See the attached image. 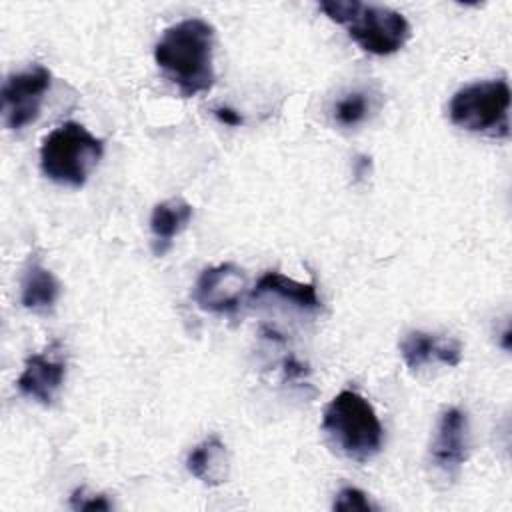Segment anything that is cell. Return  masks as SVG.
Instances as JSON below:
<instances>
[{"mask_svg":"<svg viewBox=\"0 0 512 512\" xmlns=\"http://www.w3.org/2000/svg\"><path fill=\"white\" fill-rule=\"evenodd\" d=\"M370 168H372L370 156H366V154L356 156V160H354V164H352V172H354L356 180H364V178L370 174Z\"/></svg>","mask_w":512,"mask_h":512,"instance_id":"cell-20","label":"cell"},{"mask_svg":"<svg viewBox=\"0 0 512 512\" xmlns=\"http://www.w3.org/2000/svg\"><path fill=\"white\" fill-rule=\"evenodd\" d=\"M66 378V362L54 352V346L46 352L30 354L24 360V368L16 380V388L22 396L38 402L52 404Z\"/></svg>","mask_w":512,"mask_h":512,"instance_id":"cell-9","label":"cell"},{"mask_svg":"<svg viewBox=\"0 0 512 512\" xmlns=\"http://www.w3.org/2000/svg\"><path fill=\"white\" fill-rule=\"evenodd\" d=\"M334 510L338 512H372L378 510V506L368 498L366 492H362L356 486H344L338 490L334 504Z\"/></svg>","mask_w":512,"mask_h":512,"instance_id":"cell-16","label":"cell"},{"mask_svg":"<svg viewBox=\"0 0 512 512\" xmlns=\"http://www.w3.org/2000/svg\"><path fill=\"white\" fill-rule=\"evenodd\" d=\"M50 84L52 72L42 64L8 74L0 90L4 126L8 130H22L32 124L40 116Z\"/></svg>","mask_w":512,"mask_h":512,"instance_id":"cell-6","label":"cell"},{"mask_svg":"<svg viewBox=\"0 0 512 512\" xmlns=\"http://www.w3.org/2000/svg\"><path fill=\"white\" fill-rule=\"evenodd\" d=\"M70 508H74V510H110L112 502L104 494H88L86 488H76L70 496Z\"/></svg>","mask_w":512,"mask_h":512,"instance_id":"cell-17","label":"cell"},{"mask_svg":"<svg viewBox=\"0 0 512 512\" xmlns=\"http://www.w3.org/2000/svg\"><path fill=\"white\" fill-rule=\"evenodd\" d=\"M212 112H214V116H216L222 124H226V126H240V124L244 122L242 116H240V112H236V110H232V108H228V106H218V108H214Z\"/></svg>","mask_w":512,"mask_h":512,"instance_id":"cell-19","label":"cell"},{"mask_svg":"<svg viewBox=\"0 0 512 512\" xmlns=\"http://www.w3.org/2000/svg\"><path fill=\"white\" fill-rule=\"evenodd\" d=\"M104 154V140L80 122L68 120L48 132L40 144V170L60 186L80 188L96 170Z\"/></svg>","mask_w":512,"mask_h":512,"instance_id":"cell-4","label":"cell"},{"mask_svg":"<svg viewBox=\"0 0 512 512\" xmlns=\"http://www.w3.org/2000/svg\"><path fill=\"white\" fill-rule=\"evenodd\" d=\"M186 470L206 486H218L228 480L230 458L226 444L216 436L204 438L186 456Z\"/></svg>","mask_w":512,"mask_h":512,"instance_id":"cell-12","label":"cell"},{"mask_svg":"<svg viewBox=\"0 0 512 512\" xmlns=\"http://www.w3.org/2000/svg\"><path fill=\"white\" fill-rule=\"evenodd\" d=\"M264 296H276L278 300H284L302 312H318L322 308V300L318 298L314 282H298L280 274L278 270L264 272L250 292L252 300Z\"/></svg>","mask_w":512,"mask_h":512,"instance_id":"cell-11","label":"cell"},{"mask_svg":"<svg viewBox=\"0 0 512 512\" xmlns=\"http://www.w3.org/2000/svg\"><path fill=\"white\" fill-rule=\"evenodd\" d=\"M214 26L186 18L168 26L154 46L156 66L184 98L208 92L214 84Z\"/></svg>","mask_w":512,"mask_h":512,"instance_id":"cell-1","label":"cell"},{"mask_svg":"<svg viewBox=\"0 0 512 512\" xmlns=\"http://www.w3.org/2000/svg\"><path fill=\"white\" fill-rule=\"evenodd\" d=\"M322 432L338 454L360 464L372 460L384 442L374 406L356 390H342L324 406Z\"/></svg>","mask_w":512,"mask_h":512,"instance_id":"cell-2","label":"cell"},{"mask_svg":"<svg viewBox=\"0 0 512 512\" xmlns=\"http://www.w3.org/2000/svg\"><path fill=\"white\" fill-rule=\"evenodd\" d=\"M246 290V274L232 262L208 266L194 284V302L212 314H234Z\"/></svg>","mask_w":512,"mask_h":512,"instance_id":"cell-8","label":"cell"},{"mask_svg":"<svg viewBox=\"0 0 512 512\" xmlns=\"http://www.w3.org/2000/svg\"><path fill=\"white\" fill-rule=\"evenodd\" d=\"M308 376V366L300 362L294 354H288L282 360V380L284 382H302Z\"/></svg>","mask_w":512,"mask_h":512,"instance_id":"cell-18","label":"cell"},{"mask_svg":"<svg viewBox=\"0 0 512 512\" xmlns=\"http://www.w3.org/2000/svg\"><path fill=\"white\" fill-rule=\"evenodd\" d=\"M60 296V282L38 260H30L20 278V302L26 310L46 314L54 308Z\"/></svg>","mask_w":512,"mask_h":512,"instance_id":"cell-13","label":"cell"},{"mask_svg":"<svg viewBox=\"0 0 512 512\" xmlns=\"http://www.w3.org/2000/svg\"><path fill=\"white\" fill-rule=\"evenodd\" d=\"M192 206L182 198H170L158 202L150 214V232L154 254L162 256L172 246V240L188 226L192 220Z\"/></svg>","mask_w":512,"mask_h":512,"instance_id":"cell-14","label":"cell"},{"mask_svg":"<svg viewBox=\"0 0 512 512\" xmlns=\"http://www.w3.org/2000/svg\"><path fill=\"white\" fill-rule=\"evenodd\" d=\"M450 122L488 138L510 136V86L504 78L478 80L454 92L448 104Z\"/></svg>","mask_w":512,"mask_h":512,"instance_id":"cell-5","label":"cell"},{"mask_svg":"<svg viewBox=\"0 0 512 512\" xmlns=\"http://www.w3.org/2000/svg\"><path fill=\"white\" fill-rule=\"evenodd\" d=\"M468 416L464 410L446 408L436 424V432L428 450V464L444 480L456 478L468 458Z\"/></svg>","mask_w":512,"mask_h":512,"instance_id":"cell-7","label":"cell"},{"mask_svg":"<svg viewBox=\"0 0 512 512\" xmlns=\"http://www.w3.org/2000/svg\"><path fill=\"white\" fill-rule=\"evenodd\" d=\"M368 112H370V98L362 90H352V92L344 94L340 100H336V104L332 108L334 122L344 128L358 126L360 122L366 120Z\"/></svg>","mask_w":512,"mask_h":512,"instance_id":"cell-15","label":"cell"},{"mask_svg":"<svg viewBox=\"0 0 512 512\" xmlns=\"http://www.w3.org/2000/svg\"><path fill=\"white\" fill-rule=\"evenodd\" d=\"M400 356L404 364L416 372L432 362L444 366H458L462 360L460 342L454 338H440L430 332L412 330L400 342Z\"/></svg>","mask_w":512,"mask_h":512,"instance_id":"cell-10","label":"cell"},{"mask_svg":"<svg viewBox=\"0 0 512 512\" xmlns=\"http://www.w3.org/2000/svg\"><path fill=\"white\" fill-rule=\"evenodd\" d=\"M318 8L336 24L344 26L348 36L374 56L398 52L410 38V24L404 14L358 0H324Z\"/></svg>","mask_w":512,"mask_h":512,"instance_id":"cell-3","label":"cell"}]
</instances>
